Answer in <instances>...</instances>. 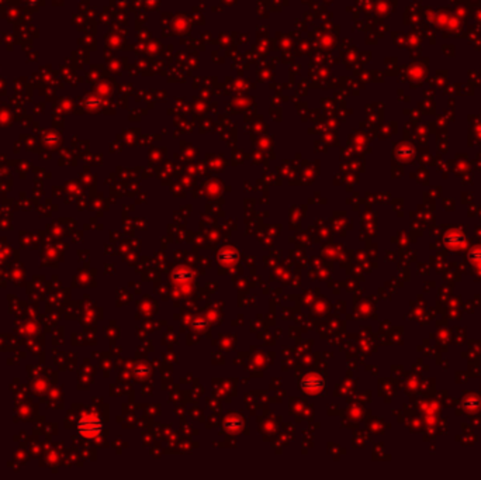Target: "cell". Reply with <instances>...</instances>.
<instances>
[{
  "label": "cell",
  "instance_id": "1",
  "mask_svg": "<svg viewBox=\"0 0 481 480\" xmlns=\"http://www.w3.org/2000/svg\"><path fill=\"white\" fill-rule=\"evenodd\" d=\"M78 430L85 438H96L103 430L102 421L94 415H86L80 419L78 424Z\"/></svg>",
  "mask_w": 481,
  "mask_h": 480
},
{
  "label": "cell",
  "instance_id": "2",
  "mask_svg": "<svg viewBox=\"0 0 481 480\" xmlns=\"http://www.w3.org/2000/svg\"><path fill=\"white\" fill-rule=\"evenodd\" d=\"M300 387H301V390H303L304 393H307V395H319V393H323V390L325 389V380H324V377L319 376V375L310 373V375H307V376L301 380Z\"/></svg>",
  "mask_w": 481,
  "mask_h": 480
},
{
  "label": "cell",
  "instance_id": "3",
  "mask_svg": "<svg viewBox=\"0 0 481 480\" xmlns=\"http://www.w3.org/2000/svg\"><path fill=\"white\" fill-rule=\"evenodd\" d=\"M237 252H235L234 249L226 248L222 249L218 255H217V261H218L219 263H222V265H228V263H234V262L237 261Z\"/></svg>",
  "mask_w": 481,
  "mask_h": 480
}]
</instances>
